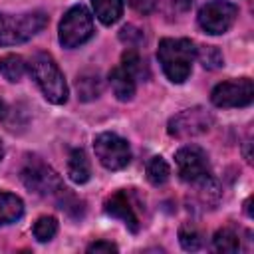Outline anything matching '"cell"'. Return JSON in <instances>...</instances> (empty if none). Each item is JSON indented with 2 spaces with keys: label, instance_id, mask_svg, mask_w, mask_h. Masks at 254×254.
Listing matches in <instances>:
<instances>
[{
  "label": "cell",
  "instance_id": "1",
  "mask_svg": "<svg viewBox=\"0 0 254 254\" xmlns=\"http://www.w3.org/2000/svg\"><path fill=\"white\" fill-rule=\"evenodd\" d=\"M196 48L187 38H165L159 42L157 58L165 75L173 83H183L192 69Z\"/></svg>",
  "mask_w": 254,
  "mask_h": 254
},
{
  "label": "cell",
  "instance_id": "2",
  "mask_svg": "<svg viewBox=\"0 0 254 254\" xmlns=\"http://www.w3.org/2000/svg\"><path fill=\"white\" fill-rule=\"evenodd\" d=\"M30 73L36 79L38 87L42 89V93L48 101H52L56 105L67 101V85H65L64 73L50 54H46V52L36 54L30 60Z\"/></svg>",
  "mask_w": 254,
  "mask_h": 254
},
{
  "label": "cell",
  "instance_id": "3",
  "mask_svg": "<svg viewBox=\"0 0 254 254\" xmlns=\"http://www.w3.org/2000/svg\"><path fill=\"white\" fill-rule=\"evenodd\" d=\"M22 183L26 185L28 190L40 194V196H52V198H58L65 187L64 183L60 181V177L56 175V171L52 167H48L42 159L38 157H30L26 161V165L22 167Z\"/></svg>",
  "mask_w": 254,
  "mask_h": 254
},
{
  "label": "cell",
  "instance_id": "4",
  "mask_svg": "<svg viewBox=\"0 0 254 254\" xmlns=\"http://www.w3.org/2000/svg\"><path fill=\"white\" fill-rule=\"evenodd\" d=\"M48 24L44 12H28L22 16L0 14V46H14L30 40Z\"/></svg>",
  "mask_w": 254,
  "mask_h": 254
},
{
  "label": "cell",
  "instance_id": "5",
  "mask_svg": "<svg viewBox=\"0 0 254 254\" xmlns=\"http://www.w3.org/2000/svg\"><path fill=\"white\" fill-rule=\"evenodd\" d=\"M93 36L91 14L83 6L69 8L60 22V44L64 48H77Z\"/></svg>",
  "mask_w": 254,
  "mask_h": 254
},
{
  "label": "cell",
  "instance_id": "6",
  "mask_svg": "<svg viewBox=\"0 0 254 254\" xmlns=\"http://www.w3.org/2000/svg\"><path fill=\"white\" fill-rule=\"evenodd\" d=\"M238 16V6L230 0H208L200 10H198V24L200 28L210 34L218 36L230 30Z\"/></svg>",
  "mask_w": 254,
  "mask_h": 254
},
{
  "label": "cell",
  "instance_id": "7",
  "mask_svg": "<svg viewBox=\"0 0 254 254\" xmlns=\"http://www.w3.org/2000/svg\"><path fill=\"white\" fill-rule=\"evenodd\" d=\"M179 177L189 185H198L210 179V165L206 153L198 145H185L175 155Z\"/></svg>",
  "mask_w": 254,
  "mask_h": 254
},
{
  "label": "cell",
  "instance_id": "8",
  "mask_svg": "<svg viewBox=\"0 0 254 254\" xmlns=\"http://www.w3.org/2000/svg\"><path fill=\"white\" fill-rule=\"evenodd\" d=\"M93 149L99 163L109 171H119L131 161L129 143L115 133H99L93 139Z\"/></svg>",
  "mask_w": 254,
  "mask_h": 254
},
{
  "label": "cell",
  "instance_id": "9",
  "mask_svg": "<svg viewBox=\"0 0 254 254\" xmlns=\"http://www.w3.org/2000/svg\"><path fill=\"white\" fill-rule=\"evenodd\" d=\"M252 99H254V83L250 77L222 81L210 93V101L216 107H246L252 103Z\"/></svg>",
  "mask_w": 254,
  "mask_h": 254
},
{
  "label": "cell",
  "instance_id": "10",
  "mask_svg": "<svg viewBox=\"0 0 254 254\" xmlns=\"http://www.w3.org/2000/svg\"><path fill=\"white\" fill-rule=\"evenodd\" d=\"M210 125H212V115L206 109L190 107V109H185V111L177 113L175 117H171L169 135H173L177 139H189V137L206 133L210 129Z\"/></svg>",
  "mask_w": 254,
  "mask_h": 254
},
{
  "label": "cell",
  "instance_id": "11",
  "mask_svg": "<svg viewBox=\"0 0 254 254\" xmlns=\"http://www.w3.org/2000/svg\"><path fill=\"white\" fill-rule=\"evenodd\" d=\"M105 212L113 218H119L131 232H139L141 220L137 214V206L131 198V192L127 190H117L105 200Z\"/></svg>",
  "mask_w": 254,
  "mask_h": 254
},
{
  "label": "cell",
  "instance_id": "12",
  "mask_svg": "<svg viewBox=\"0 0 254 254\" xmlns=\"http://www.w3.org/2000/svg\"><path fill=\"white\" fill-rule=\"evenodd\" d=\"M109 85L119 101H129L135 95V77L123 65H117L109 71Z\"/></svg>",
  "mask_w": 254,
  "mask_h": 254
},
{
  "label": "cell",
  "instance_id": "13",
  "mask_svg": "<svg viewBox=\"0 0 254 254\" xmlns=\"http://www.w3.org/2000/svg\"><path fill=\"white\" fill-rule=\"evenodd\" d=\"M67 175L73 183L77 185H83L89 181V175H91V167H89V161H87V155L81 151V149H73L69 153V159H67Z\"/></svg>",
  "mask_w": 254,
  "mask_h": 254
},
{
  "label": "cell",
  "instance_id": "14",
  "mask_svg": "<svg viewBox=\"0 0 254 254\" xmlns=\"http://www.w3.org/2000/svg\"><path fill=\"white\" fill-rule=\"evenodd\" d=\"M24 214V202L12 192L0 190V224L16 222Z\"/></svg>",
  "mask_w": 254,
  "mask_h": 254
},
{
  "label": "cell",
  "instance_id": "15",
  "mask_svg": "<svg viewBox=\"0 0 254 254\" xmlns=\"http://www.w3.org/2000/svg\"><path fill=\"white\" fill-rule=\"evenodd\" d=\"M95 16L101 24L111 26L115 24L123 14V0H91Z\"/></svg>",
  "mask_w": 254,
  "mask_h": 254
},
{
  "label": "cell",
  "instance_id": "16",
  "mask_svg": "<svg viewBox=\"0 0 254 254\" xmlns=\"http://www.w3.org/2000/svg\"><path fill=\"white\" fill-rule=\"evenodd\" d=\"M212 246L216 252L234 254L240 250V236L232 226H224V228L216 230V234L212 238Z\"/></svg>",
  "mask_w": 254,
  "mask_h": 254
},
{
  "label": "cell",
  "instance_id": "17",
  "mask_svg": "<svg viewBox=\"0 0 254 254\" xmlns=\"http://www.w3.org/2000/svg\"><path fill=\"white\" fill-rule=\"evenodd\" d=\"M26 71V62L22 56L16 54H6L0 58V73L8 81H20Z\"/></svg>",
  "mask_w": 254,
  "mask_h": 254
},
{
  "label": "cell",
  "instance_id": "18",
  "mask_svg": "<svg viewBox=\"0 0 254 254\" xmlns=\"http://www.w3.org/2000/svg\"><path fill=\"white\" fill-rule=\"evenodd\" d=\"M77 97L81 101H91L95 97H99L101 93V81L97 73H83L77 77Z\"/></svg>",
  "mask_w": 254,
  "mask_h": 254
},
{
  "label": "cell",
  "instance_id": "19",
  "mask_svg": "<svg viewBox=\"0 0 254 254\" xmlns=\"http://www.w3.org/2000/svg\"><path fill=\"white\" fill-rule=\"evenodd\" d=\"M169 177H171V169H169V165L163 157H153L147 163V179H149L151 185L161 187L169 181Z\"/></svg>",
  "mask_w": 254,
  "mask_h": 254
},
{
  "label": "cell",
  "instance_id": "20",
  "mask_svg": "<svg viewBox=\"0 0 254 254\" xmlns=\"http://www.w3.org/2000/svg\"><path fill=\"white\" fill-rule=\"evenodd\" d=\"M179 242H181V246L185 250L194 252V250H198L202 246V234L194 224L187 222V224H183L179 228Z\"/></svg>",
  "mask_w": 254,
  "mask_h": 254
},
{
  "label": "cell",
  "instance_id": "21",
  "mask_svg": "<svg viewBox=\"0 0 254 254\" xmlns=\"http://www.w3.org/2000/svg\"><path fill=\"white\" fill-rule=\"evenodd\" d=\"M121 65H123L135 79H137V77H147V75H149L143 58H141L135 50H127V52L123 54V58H121Z\"/></svg>",
  "mask_w": 254,
  "mask_h": 254
},
{
  "label": "cell",
  "instance_id": "22",
  "mask_svg": "<svg viewBox=\"0 0 254 254\" xmlns=\"http://www.w3.org/2000/svg\"><path fill=\"white\" fill-rule=\"evenodd\" d=\"M34 236L38 242H48L56 236L58 232V220L54 216H40L36 222H34V228H32Z\"/></svg>",
  "mask_w": 254,
  "mask_h": 254
},
{
  "label": "cell",
  "instance_id": "23",
  "mask_svg": "<svg viewBox=\"0 0 254 254\" xmlns=\"http://www.w3.org/2000/svg\"><path fill=\"white\" fill-rule=\"evenodd\" d=\"M194 58H198L200 64H202L206 69H214V67H220V65H222V54H220L218 48H214V46H202V48L196 52Z\"/></svg>",
  "mask_w": 254,
  "mask_h": 254
},
{
  "label": "cell",
  "instance_id": "24",
  "mask_svg": "<svg viewBox=\"0 0 254 254\" xmlns=\"http://www.w3.org/2000/svg\"><path fill=\"white\" fill-rule=\"evenodd\" d=\"M119 38L125 42V44H129V46H137L139 42H141V38H143V34L137 30V28H133V26H125L123 30H121V34H119Z\"/></svg>",
  "mask_w": 254,
  "mask_h": 254
},
{
  "label": "cell",
  "instance_id": "25",
  "mask_svg": "<svg viewBox=\"0 0 254 254\" xmlns=\"http://www.w3.org/2000/svg\"><path fill=\"white\" fill-rule=\"evenodd\" d=\"M87 252H95V254H99V252H117V246L113 242H107V240H97V242L87 246Z\"/></svg>",
  "mask_w": 254,
  "mask_h": 254
},
{
  "label": "cell",
  "instance_id": "26",
  "mask_svg": "<svg viewBox=\"0 0 254 254\" xmlns=\"http://www.w3.org/2000/svg\"><path fill=\"white\" fill-rule=\"evenodd\" d=\"M127 2H129L131 8H135L137 12H143V14L151 12L153 6H155V0H127Z\"/></svg>",
  "mask_w": 254,
  "mask_h": 254
},
{
  "label": "cell",
  "instance_id": "27",
  "mask_svg": "<svg viewBox=\"0 0 254 254\" xmlns=\"http://www.w3.org/2000/svg\"><path fill=\"white\" fill-rule=\"evenodd\" d=\"M4 115H6V105H4L2 101H0V119H2Z\"/></svg>",
  "mask_w": 254,
  "mask_h": 254
},
{
  "label": "cell",
  "instance_id": "28",
  "mask_svg": "<svg viewBox=\"0 0 254 254\" xmlns=\"http://www.w3.org/2000/svg\"><path fill=\"white\" fill-rule=\"evenodd\" d=\"M2 157H4V145H2V141H0V161H2Z\"/></svg>",
  "mask_w": 254,
  "mask_h": 254
}]
</instances>
